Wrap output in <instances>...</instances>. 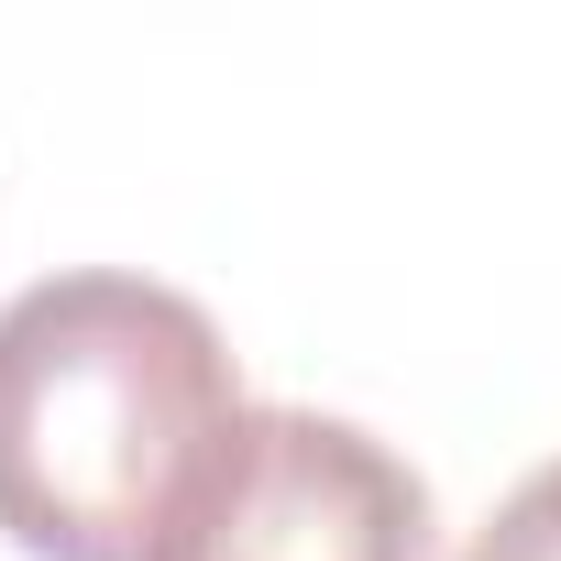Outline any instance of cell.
Instances as JSON below:
<instances>
[{
	"label": "cell",
	"mask_w": 561,
	"mask_h": 561,
	"mask_svg": "<svg viewBox=\"0 0 561 561\" xmlns=\"http://www.w3.org/2000/svg\"><path fill=\"white\" fill-rule=\"evenodd\" d=\"M462 561H561V462H539V473L473 528Z\"/></svg>",
	"instance_id": "3957f363"
},
{
	"label": "cell",
	"mask_w": 561,
	"mask_h": 561,
	"mask_svg": "<svg viewBox=\"0 0 561 561\" xmlns=\"http://www.w3.org/2000/svg\"><path fill=\"white\" fill-rule=\"evenodd\" d=\"M165 561H430V484L353 419L242 408Z\"/></svg>",
	"instance_id": "7a4b0ae2"
},
{
	"label": "cell",
	"mask_w": 561,
	"mask_h": 561,
	"mask_svg": "<svg viewBox=\"0 0 561 561\" xmlns=\"http://www.w3.org/2000/svg\"><path fill=\"white\" fill-rule=\"evenodd\" d=\"M231 430V342L154 275L78 264L0 309V528L34 561H165Z\"/></svg>",
	"instance_id": "6da1fadb"
}]
</instances>
